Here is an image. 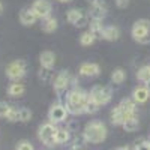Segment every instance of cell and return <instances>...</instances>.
<instances>
[{
  "label": "cell",
  "mask_w": 150,
  "mask_h": 150,
  "mask_svg": "<svg viewBox=\"0 0 150 150\" xmlns=\"http://www.w3.org/2000/svg\"><path fill=\"white\" fill-rule=\"evenodd\" d=\"M89 101V93L81 89H72L65 99V107L69 114L78 116L86 111V104Z\"/></svg>",
  "instance_id": "obj_1"
},
{
  "label": "cell",
  "mask_w": 150,
  "mask_h": 150,
  "mask_svg": "<svg viewBox=\"0 0 150 150\" xmlns=\"http://www.w3.org/2000/svg\"><path fill=\"white\" fill-rule=\"evenodd\" d=\"M83 135L87 143H93V144L102 143L107 138V126L99 120H92L86 125Z\"/></svg>",
  "instance_id": "obj_2"
},
{
  "label": "cell",
  "mask_w": 150,
  "mask_h": 150,
  "mask_svg": "<svg viewBox=\"0 0 150 150\" xmlns=\"http://www.w3.org/2000/svg\"><path fill=\"white\" fill-rule=\"evenodd\" d=\"M132 38L140 44H149L150 42V21L149 20H138L134 23L131 29Z\"/></svg>",
  "instance_id": "obj_3"
},
{
  "label": "cell",
  "mask_w": 150,
  "mask_h": 150,
  "mask_svg": "<svg viewBox=\"0 0 150 150\" xmlns=\"http://www.w3.org/2000/svg\"><path fill=\"white\" fill-rule=\"evenodd\" d=\"M27 72V63L26 60H14L6 66V77L11 81H20Z\"/></svg>",
  "instance_id": "obj_4"
},
{
  "label": "cell",
  "mask_w": 150,
  "mask_h": 150,
  "mask_svg": "<svg viewBox=\"0 0 150 150\" xmlns=\"http://www.w3.org/2000/svg\"><path fill=\"white\" fill-rule=\"evenodd\" d=\"M89 95L99 107L107 105L111 101V98H112L111 87H108V86H95V87H92V90H90Z\"/></svg>",
  "instance_id": "obj_5"
},
{
  "label": "cell",
  "mask_w": 150,
  "mask_h": 150,
  "mask_svg": "<svg viewBox=\"0 0 150 150\" xmlns=\"http://www.w3.org/2000/svg\"><path fill=\"white\" fill-rule=\"evenodd\" d=\"M56 132H57V128L54 126L53 123H44L41 125V128H39V132H38V137H39V140L48 146V147H51V146H56Z\"/></svg>",
  "instance_id": "obj_6"
},
{
  "label": "cell",
  "mask_w": 150,
  "mask_h": 150,
  "mask_svg": "<svg viewBox=\"0 0 150 150\" xmlns=\"http://www.w3.org/2000/svg\"><path fill=\"white\" fill-rule=\"evenodd\" d=\"M71 81H72V78H71V75H69L68 71L59 72L56 77H54V80H53V87H54L56 93H57L59 96H62V95L68 90Z\"/></svg>",
  "instance_id": "obj_7"
},
{
  "label": "cell",
  "mask_w": 150,
  "mask_h": 150,
  "mask_svg": "<svg viewBox=\"0 0 150 150\" xmlns=\"http://www.w3.org/2000/svg\"><path fill=\"white\" fill-rule=\"evenodd\" d=\"M66 20L69 24H72V26L75 27H84L89 24V15L84 14V12L81 9H69L68 14H66Z\"/></svg>",
  "instance_id": "obj_8"
},
{
  "label": "cell",
  "mask_w": 150,
  "mask_h": 150,
  "mask_svg": "<svg viewBox=\"0 0 150 150\" xmlns=\"http://www.w3.org/2000/svg\"><path fill=\"white\" fill-rule=\"evenodd\" d=\"M68 110L65 105L62 104H54L48 111V122L53 123V125H57V123H62L68 119Z\"/></svg>",
  "instance_id": "obj_9"
},
{
  "label": "cell",
  "mask_w": 150,
  "mask_h": 150,
  "mask_svg": "<svg viewBox=\"0 0 150 150\" xmlns=\"http://www.w3.org/2000/svg\"><path fill=\"white\" fill-rule=\"evenodd\" d=\"M30 8L38 17V20H44L51 15V3L48 0H35Z\"/></svg>",
  "instance_id": "obj_10"
},
{
  "label": "cell",
  "mask_w": 150,
  "mask_h": 150,
  "mask_svg": "<svg viewBox=\"0 0 150 150\" xmlns=\"http://www.w3.org/2000/svg\"><path fill=\"white\" fill-rule=\"evenodd\" d=\"M107 15V5L102 0H96V2L90 3V12H89V18L90 20H101Z\"/></svg>",
  "instance_id": "obj_11"
},
{
  "label": "cell",
  "mask_w": 150,
  "mask_h": 150,
  "mask_svg": "<svg viewBox=\"0 0 150 150\" xmlns=\"http://www.w3.org/2000/svg\"><path fill=\"white\" fill-rule=\"evenodd\" d=\"M78 74L81 77H98L101 74V66L98 63H83L78 69Z\"/></svg>",
  "instance_id": "obj_12"
},
{
  "label": "cell",
  "mask_w": 150,
  "mask_h": 150,
  "mask_svg": "<svg viewBox=\"0 0 150 150\" xmlns=\"http://www.w3.org/2000/svg\"><path fill=\"white\" fill-rule=\"evenodd\" d=\"M38 21V17L35 15V12L32 11L30 6L23 8L20 12V23L23 26H33V24Z\"/></svg>",
  "instance_id": "obj_13"
},
{
  "label": "cell",
  "mask_w": 150,
  "mask_h": 150,
  "mask_svg": "<svg viewBox=\"0 0 150 150\" xmlns=\"http://www.w3.org/2000/svg\"><path fill=\"white\" fill-rule=\"evenodd\" d=\"M149 98H150V90L147 89L144 84L135 87L134 92H132V99H134L137 104H144V102H147Z\"/></svg>",
  "instance_id": "obj_14"
},
{
  "label": "cell",
  "mask_w": 150,
  "mask_h": 150,
  "mask_svg": "<svg viewBox=\"0 0 150 150\" xmlns=\"http://www.w3.org/2000/svg\"><path fill=\"white\" fill-rule=\"evenodd\" d=\"M41 66L45 69H53L56 65V54L53 51H42L39 56Z\"/></svg>",
  "instance_id": "obj_15"
},
{
  "label": "cell",
  "mask_w": 150,
  "mask_h": 150,
  "mask_svg": "<svg viewBox=\"0 0 150 150\" xmlns=\"http://www.w3.org/2000/svg\"><path fill=\"white\" fill-rule=\"evenodd\" d=\"M134 114H128L126 111H123L119 105L111 111V123L112 125H123V122L126 120L128 117H131Z\"/></svg>",
  "instance_id": "obj_16"
},
{
  "label": "cell",
  "mask_w": 150,
  "mask_h": 150,
  "mask_svg": "<svg viewBox=\"0 0 150 150\" xmlns=\"http://www.w3.org/2000/svg\"><path fill=\"white\" fill-rule=\"evenodd\" d=\"M24 92H26V87H24V84H21L20 81H12L8 87V95L12 96V98H20L24 95Z\"/></svg>",
  "instance_id": "obj_17"
},
{
  "label": "cell",
  "mask_w": 150,
  "mask_h": 150,
  "mask_svg": "<svg viewBox=\"0 0 150 150\" xmlns=\"http://www.w3.org/2000/svg\"><path fill=\"white\" fill-rule=\"evenodd\" d=\"M119 36H120V30H119V27H116V26H107V27H104L102 39L112 42V41H117V39H119Z\"/></svg>",
  "instance_id": "obj_18"
},
{
  "label": "cell",
  "mask_w": 150,
  "mask_h": 150,
  "mask_svg": "<svg viewBox=\"0 0 150 150\" xmlns=\"http://www.w3.org/2000/svg\"><path fill=\"white\" fill-rule=\"evenodd\" d=\"M137 78L150 90V65H146V66L140 68L138 72H137Z\"/></svg>",
  "instance_id": "obj_19"
},
{
  "label": "cell",
  "mask_w": 150,
  "mask_h": 150,
  "mask_svg": "<svg viewBox=\"0 0 150 150\" xmlns=\"http://www.w3.org/2000/svg\"><path fill=\"white\" fill-rule=\"evenodd\" d=\"M122 126L126 132H135L140 128V120H138V117H137V114H134V116H131V117H128L126 120H125Z\"/></svg>",
  "instance_id": "obj_20"
},
{
  "label": "cell",
  "mask_w": 150,
  "mask_h": 150,
  "mask_svg": "<svg viewBox=\"0 0 150 150\" xmlns=\"http://www.w3.org/2000/svg\"><path fill=\"white\" fill-rule=\"evenodd\" d=\"M57 20L54 18V17H47V18H44L42 20V24H41V27H42V30L45 32V33H53V32H56L57 30Z\"/></svg>",
  "instance_id": "obj_21"
},
{
  "label": "cell",
  "mask_w": 150,
  "mask_h": 150,
  "mask_svg": "<svg viewBox=\"0 0 150 150\" xmlns=\"http://www.w3.org/2000/svg\"><path fill=\"white\" fill-rule=\"evenodd\" d=\"M89 32L96 38H101L102 39V32H104V26H102V21L101 20H90V24H89Z\"/></svg>",
  "instance_id": "obj_22"
},
{
  "label": "cell",
  "mask_w": 150,
  "mask_h": 150,
  "mask_svg": "<svg viewBox=\"0 0 150 150\" xmlns=\"http://www.w3.org/2000/svg\"><path fill=\"white\" fill-rule=\"evenodd\" d=\"M119 107L123 110V111H126L128 114H135V111H137V102L134 101V99L131 98H126V99H122Z\"/></svg>",
  "instance_id": "obj_23"
},
{
  "label": "cell",
  "mask_w": 150,
  "mask_h": 150,
  "mask_svg": "<svg viewBox=\"0 0 150 150\" xmlns=\"http://www.w3.org/2000/svg\"><path fill=\"white\" fill-rule=\"evenodd\" d=\"M69 129L66 128H57V132H56V144H65L69 141Z\"/></svg>",
  "instance_id": "obj_24"
},
{
  "label": "cell",
  "mask_w": 150,
  "mask_h": 150,
  "mask_svg": "<svg viewBox=\"0 0 150 150\" xmlns=\"http://www.w3.org/2000/svg\"><path fill=\"white\" fill-rule=\"evenodd\" d=\"M125 80H126V72L122 68H116L114 71L111 72V81L114 84H122Z\"/></svg>",
  "instance_id": "obj_25"
},
{
  "label": "cell",
  "mask_w": 150,
  "mask_h": 150,
  "mask_svg": "<svg viewBox=\"0 0 150 150\" xmlns=\"http://www.w3.org/2000/svg\"><path fill=\"white\" fill-rule=\"evenodd\" d=\"M95 41H96V38H95V36H93L89 30L84 32V33L80 36V44H81L83 47H90Z\"/></svg>",
  "instance_id": "obj_26"
},
{
  "label": "cell",
  "mask_w": 150,
  "mask_h": 150,
  "mask_svg": "<svg viewBox=\"0 0 150 150\" xmlns=\"http://www.w3.org/2000/svg\"><path fill=\"white\" fill-rule=\"evenodd\" d=\"M32 119V111L26 107L18 110V122H29Z\"/></svg>",
  "instance_id": "obj_27"
},
{
  "label": "cell",
  "mask_w": 150,
  "mask_h": 150,
  "mask_svg": "<svg viewBox=\"0 0 150 150\" xmlns=\"http://www.w3.org/2000/svg\"><path fill=\"white\" fill-rule=\"evenodd\" d=\"M98 110H99V105L93 101V99L90 98V95H89V101H87V104H86V111L84 112H87V114H95Z\"/></svg>",
  "instance_id": "obj_28"
},
{
  "label": "cell",
  "mask_w": 150,
  "mask_h": 150,
  "mask_svg": "<svg viewBox=\"0 0 150 150\" xmlns=\"http://www.w3.org/2000/svg\"><path fill=\"white\" fill-rule=\"evenodd\" d=\"M18 110H20V108L11 105V108H9V111H8V114H6V119H8L9 122H18Z\"/></svg>",
  "instance_id": "obj_29"
},
{
  "label": "cell",
  "mask_w": 150,
  "mask_h": 150,
  "mask_svg": "<svg viewBox=\"0 0 150 150\" xmlns=\"http://www.w3.org/2000/svg\"><path fill=\"white\" fill-rule=\"evenodd\" d=\"M15 150H35V149H33V146H32L30 141H27V140H21V141L17 144Z\"/></svg>",
  "instance_id": "obj_30"
},
{
  "label": "cell",
  "mask_w": 150,
  "mask_h": 150,
  "mask_svg": "<svg viewBox=\"0 0 150 150\" xmlns=\"http://www.w3.org/2000/svg\"><path fill=\"white\" fill-rule=\"evenodd\" d=\"M39 78H41L42 81H50V80L53 78L51 69H45V68H42V69H41V72H39Z\"/></svg>",
  "instance_id": "obj_31"
},
{
  "label": "cell",
  "mask_w": 150,
  "mask_h": 150,
  "mask_svg": "<svg viewBox=\"0 0 150 150\" xmlns=\"http://www.w3.org/2000/svg\"><path fill=\"white\" fill-rule=\"evenodd\" d=\"M9 108H11V105H9L8 102H5V101H0V117H6V114H8Z\"/></svg>",
  "instance_id": "obj_32"
},
{
  "label": "cell",
  "mask_w": 150,
  "mask_h": 150,
  "mask_svg": "<svg viewBox=\"0 0 150 150\" xmlns=\"http://www.w3.org/2000/svg\"><path fill=\"white\" fill-rule=\"evenodd\" d=\"M135 150H150V141H137L135 144Z\"/></svg>",
  "instance_id": "obj_33"
},
{
  "label": "cell",
  "mask_w": 150,
  "mask_h": 150,
  "mask_svg": "<svg viewBox=\"0 0 150 150\" xmlns=\"http://www.w3.org/2000/svg\"><path fill=\"white\" fill-rule=\"evenodd\" d=\"M116 5H117V8L125 9V8L129 5V0H116Z\"/></svg>",
  "instance_id": "obj_34"
},
{
  "label": "cell",
  "mask_w": 150,
  "mask_h": 150,
  "mask_svg": "<svg viewBox=\"0 0 150 150\" xmlns=\"http://www.w3.org/2000/svg\"><path fill=\"white\" fill-rule=\"evenodd\" d=\"M114 150H131L129 147H119V149H114Z\"/></svg>",
  "instance_id": "obj_35"
},
{
  "label": "cell",
  "mask_w": 150,
  "mask_h": 150,
  "mask_svg": "<svg viewBox=\"0 0 150 150\" xmlns=\"http://www.w3.org/2000/svg\"><path fill=\"white\" fill-rule=\"evenodd\" d=\"M2 12H3V3L0 2V14H2Z\"/></svg>",
  "instance_id": "obj_36"
},
{
  "label": "cell",
  "mask_w": 150,
  "mask_h": 150,
  "mask_svg": "<svg viewBox=\"0 0 150 150\" xmlns=\"http://www.w3.org/2000/svg\"><path fill=\"white\" fill-rule=\"evenodd\" d=\"M59 2H62V3H68V2H71V0H59Z\"/></svg>",
  "instance_id": "obj_37"
},
{
  "label": "cell",
  "mask_w": 150,
  "mask_h": 150,
  "mask_svg": "<svg viewBox=\"0 0 150 150\" xmlns=\"http://www.w3.org/2000/svg\"><path fill=\"white\" fill-rule=\"evenodd\" d=\"M87 2H89V3H93V2H96V0H87Z\"/></svg>",
  "instance_id": "obj_38"
}]
</instances>
